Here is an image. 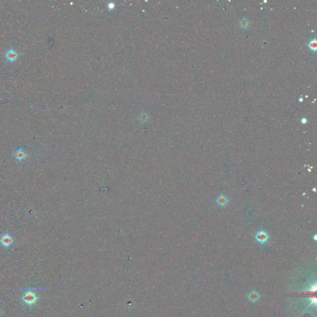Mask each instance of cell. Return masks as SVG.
I'll list each match as a JSON object with an SVG mask.
<instances>
[{"instance_id": "cell-1", "label": "cell", "mask_w": 317, "mask_h": 317, "mask_svg": "<svg viewBox=\"0 0 317 317\" xmlns=\"http://www.w3.org/2000/svg\"><path fill=\"white\" fill-rule=\"evenodd\" d=\"M39 297L36 296V293L32 291H28L24 293L22 296V299L26 304L27 305H32L36 303Z\"/></svg>"}, {"instance_id": "cell-6", "label": "cell", "mask_w": 317, "mask_h": 317, "mask_svg": "<svg viewBox=\"0 0 317 317\" xmlns=\"http://www.w3.org/2000/svg\"><path fill=\"white\" fill-rule=\"evenodd\" d=\"M216 203L221 207H225L229 203L228 198L224 195H220L217 198Z\"/></svg>"}, {"instance_id": "cell-2", "label": "cell", "mask_w": 317, "mask_h": 317, "mask_svg": "<svg viewBox=\"0 0 317 317\" xmlns=\"http://www.w3.org/2000/svg\"><path fill=\"white\" fill-rule=\"evenodd\" d=\"M14 242V238L8 233H5L0 238V243L5 248L9 247Z\"/></svg>"}, {"instance_id": "cell-8", "label": "cell", "mask_w": 317, "mask_h": 317, "mask_svg": "<svg viewBox=\"0 0 317 317\" xmlns=\"http://www.w3.org/2000/svg\"><path fill=\"white\" fill-rule=\"evenodd\" d=\"M316 38L312 39L310 40V42L309 43V47L310 48V49L313 51V52H316Z\"/></svg>"}, {"instance_id": "cell-9", "label": "cell", "mask_w": 317, "mask_h": 317, "mask_svg": "<svg viewBox=\"0 0 317 317\" xmlns=\"http://www.w3.org/2000/svg\"><path fill=\"white\" fill-rule=\"evenodd\" d=\"M301 122H302V123L303 124H305V123H306L307 122V120L306 119H305V118H303V119H302Z\"/></svg>"}, {"instance_id": "cell-3", "label": "cell", "mask_w": 317, "mask_h": 317, "mask_svg": "<svg viewBox=\"0 0 317 317\" xmlns=\"http://www.w3.org/2000/svg\"><path fill=\"white\" fill-rule=\"evenodd\" d=\"M18 57L19 55L17 52L13 49H11L8 50L5 53L6 59L11 63H13L16 62L17 60Z\"/></svg>"}, {"instance_id": "cell-4", "label": "cell", "mask_w": 317, "mask_h": 317, "mask_svg": "<svg viewBox=\"0 0 317 317\" xmlns=\"http://www.w3.org/2000/svg\"><path fill=\"white\" fill-rule=\"evenodd\" d=\"M255 238L256 240L260 244H264L269 239V236L268 233H267L266 232L263 230H261L258 232L255 236Z\"/></svg>"}, {"instance_id": "cell-5", "label": "cell", "mask_w": 317, "mask_h": 317, "mask_svg": "<svg viewBox=\"0 0 317 317\" xmlns=\"http://www.w3.org/2000/svg\"><path fill=\"white\" fill-rule=\"evenodd\" d=\"M27 153L26 152V151L22 147H20L18 149H17L14 154V158L19 162L24 161V160H26V159L27 158Z\"/></svg>"}, {"instance_id": "cell-10", "label": "cell", "mask_w": 317, "mask_h": 317, "mask_svg": "<svg viewBox=\"0 0 317 317\" xmlns=\"http://www.w3.org/2000/svg\"><path fill=\"white\" fill-rule=\"evenodd\" d=\"M2 311L1 310H0V316H2Z\"/></svg>"}, {"instance_id": "cell-7", "label": "cell", "mask_w": 317, "mask_h": 317, "mask_svg": "<svg viewBox=\"0 0 317 317\" xmlns=\"http://www.w3.org/2000/svg\"><path fill=\"white\" fill-rule=\"evenodd\" d=\"M240 27L242 29H247L249 28V27L250 26V22H249V20L248 19H246V17H244L243 19H242L240 21Z\"/></svg>"}]
</instances>
